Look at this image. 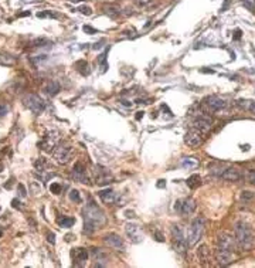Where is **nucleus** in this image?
Here are the masks:
<instances>
[{"instance_id":"de8ad7c7","label":"nucleus","mask_w":255,"mask_h":268,"mask_svg":"<svg viewBox=\"0 0 255 268\" xmlns=\"http://www.w3.org/2000/svg\"><path fill=\"white\" fill-rule=\"evenodd\" d=\"M2 235H3V231H2V230H0V237H2Z\"/></svg>"},{"instance_id":"ea45409f","label":"nucleus","mask_w":255,"mask_h":268,"mask_svg":"<svg viewBox=\"0 0 255 268\" xmlns=\"http://www.w3.org/2000/svg\"><path fill=\"white\" fill-rule=\"evenodd\" d=\"M154 238H156V241H165V237H163V234H160L159 231H156L154 233Z\"/></svg>"},{"instance_id":"f704fd0d","label":"nucleus","mask_w":255,"mask_h":268,"mask_svg":"<svg viewBox=\"0 0 255 268\" xmlns=\"http://www.w3.org/2000/svg\"><path fill=\"white\" fill-rule=\"evenodd\" d=\"M9 105L4 104V102H0V116H3V115H6L7 112H9Z\"/></svg>"},{"instance_id":"72a5a7b5","label":"nucleus","mask_w":255,"mask_h":268,"mask_svg":"<svg viewBox=\"0 0 255 268\" xmlns=\"http://www.w3.org/2000/svg\"><path fill=\"white\" fill-rule=\"evenodd\" d=\"M37 16L40 17V19H43V17H51V19H58V14L51 13V11H43V13H38Z\"/></svg>"},{"instance_id":"5701e85b","label":"nucleus","mask_w":255,"mask_h":268,"mask_svg":"<svg viewBox=\"0 0 255 268\" xmlns=\"http://www.w3.org/2000/svg\"><path fill=\"white\" fill-rule=\"evenodd\" d=\"M181 165H183V166H184V168H197L198 165V160L196 158H183L181 159Z\"/></svg>"},{"instance_id":"09e8293b","label":"nucleus","mask_w":255,"mask_h":268,"mask_svg":"<svg viewBox=\"0 0 255 268\" xmlns=\"http://www.w3.org/2000/svg\"><path fill=\"white\" fill-rule=\"evenodd\" d=\"M252 53H254V54H255V48H252Z\"/></svg>"},{"instance_id":"6ab92c4d","label":"nucleus","mask_w":255,"mask_h":268,"mask_svg":"<svg viewBox=\"0 0 255 268\" xmlns=\"http://www.w3.org/2000/svg\"><path fill=\"white\" fill-rule=\"evenodd\" d=\"M60 90H61V85L58 81H50L45 85V88H44V92L47 95H50V97H54V95H57L60 92Z\"/></svg>"},{"instance_id":"412c9836","label":"nucleus","mask_w":255,"mask_h":268,"mask_svg":"<svg viewBox=\"0 0 255 268\" xmlns=\"http://www.w3.org/2000/svg\"><path fill=\"white\" fill-rule=\"evenodd\" d=\"M201 184V178H200V174H191L190 178L187 179V186L190 189H196Z\"/></svg>"},{"instance_id":"bb28decb","label":"nucleus","mask_w":255,"mask_h":268,"mask_svg":"<svg viewBox=\"0 0 255 268\" xmlns=\"http://www.w3.org/2000/svg\"><path fill=\"white\" fill-rule=\"evenodd\" d=\"M50 191L53 193V195H60V193H61V184L57 183V182L51 183L50 184Z\"/></svg>"},{"instance_id":"1a4fd4ad","label":"nucleus","mask_w":255,"mask_h":268,"mask_svg":"<svg viewBox=\"0 0 255 268\" xmlns=\"http://www.w3.org/2000/svg\"><path fill=\"white\" fill-rule=\"evenodd\" d=\"M204 105H205V108H208L211 112H220V111L227 108V102H225L223 98L217 97V95H210V97H207L204 99Z\"/></svg>"},{"instance_id":"423d86ee","label":"nucleus","mask_w":255,"mask_h":268,"mask_svg":"<svg viewBox=\"0 0 255 268\" xmlns=\"http://www.w3.org/2000/svg\"><path fill=\"white\" fill-rule=\"evenodd\" d=\"M197 209V203H196L194 199L191 197H186V199H180V200L176 201L175 210L177 213H180L181 216H191Z\"/></svg>"},{"instance_id":"f8f14e48","label":"nucleus","mask_w":255,"mask_h":268,"mask_svg":"<svg viewBox=\"0 0 255 268\" xmlns=\"http://www.w3.org/2000/svg\"><path fill=\"white\" fill-rule=\"evenodd\" d=\"M104 243L108 245V247H112V248H115V250H119V251H122L125 248L123 240H122L118 234H115V233H109V234L104 235Z\"/></svg>"},{"instance_id":"2eb2a0df","label":"nucleus","mask_w":255,"mask_h":268,"mask_svg":"<svg viewBox=\"0 0 255 268\" xmlns=\"http://www.w3.org/2000/svg\"><path fill=\"white\" fill-rule=\"evenodd\" d=\"M220 178H221L223 180H227V182H238L240 179L242 178V174L237 168H232L231 166V168L224 169V170L221 172V174H220Z\"/></svg>"},{"instance_id":"aec40b11","label":"nucleus","mask_w":255,"mask_h":268,"mask_svg":"<svg viewBox=\"0 0 255 268\" xmlns=\"http://www.w3.org/2000/svg\"><path fill=\"white\" fill-rule=\"evenodd\" d=\"M16 63V58L10 54L0 53V65H13Z\"/></svg>"},{"instance_id":"a19ab883","label":"nucleus","mask_w":255,"mask_h":268,"mask_svg":"<svg viewBox=\"0 0 255 268\" xmlns=\"http://www.w3.org/2000/svg\"><path fill=\"white\" fill-rule=\"evenodd\" d=\"M11 206H13V207H16V209H19V207H20V203H19V200H17V199H14V200H11Z\"/></svg>"},{"instance_id":"2f4dec72","label":"nucleus","mask_w":255,"mask_h":268,"mask_svg":"<svg viewBox=\"0 0 255 268\" xmlns=\"http://www.w3.org/2000/svg\"><path fill=\"white\" fill-rule=\"evenodd\" d=\"M245 179H247V182L248 183H255V170H248L247 172V174H245Z\"/></svg>"},{"instance_id":"7c9ffc66","label":"nucleus","mask_w":255,"mask_h":268,"mask_svg":"<svg viewBox=\"0 0 255 268\" xmlns=\"http://www.w3.org/2000/svg\"><path fill=\"white\" fill-rule=\"evenodd\" d=\"M118 11H119V9L115 6H106L105 7V13L109 14V16H116Z\"/></svg>"},{"instance_id":"9d476101","label":"nucleus","mask_w":255,"mask_h":268,"mask_svg":"<svg viewBox=\"0 0 255 268\" xmlns=\"http://www.w3.org/2000/svg\"><path fill=\"white\" fill-rule=\"evenodd\" d=\"M193 126H194V129L201 132V134H207V132L211 131L213 128V118L208 116V115H200L193 122Z\"/></svg>"},{"instance_id":"4c0bfd02","label":"nucleus","mask_w":255,"mask_h":268,"mask_svg":"<svg viewBox=\"0 0 255 268\" xmlns=\"http://www.w3.org/2000/svg\"><path fill=\"white\" fill-rule=\"evenodd\" d=\"M241 37H242V31L240 30V29H235L234 30V37H232V38H234V40H240Z\"/></svg>"},{"instance_id":"37998d69","label":"nucleus","mask_w":255,"mask_h":268,"mask_svg":"<svg viewBox=\"0 0 255 268\" xmlns=\"http://www.w3.org/2000/svg\"><path fill=\"white\" fill-rule=\"evenodd\" d=\"M156 186H158V187H165V186H166L165 180H159V182H158V184H156Z\"/></svg>"},{"instance_id":"39448f33","label":"nucleus","mask_w":255,"mask_h":268,"mask_svg":"<svg viewBox=\"0 0 255 268\" xmlns=\"http://www.w3.org/2000/svg\"><path fill=\"white\" fill-rule=\"evenodd\" d=\"M171 235H173V248H175L179 254H186L188 241L184 235L183 228L177 224H173L171 226Z\"/></svg>"},{"instance_id":"cd10ccee","label":"nucleus","mask_w":255,"mask_h":268,"mask_svg":"<svg viewBox=\"0 0 255 268\" xmlns=\"http://www.w3.org/2000/svg\"><path fill=\"white\" fill-rule=\"evenodd\" d=\"M31 44H33V47H43V46L50 44V41H48L47 38H37V40H34Z\"/></svg>"},{"instance_id":"b1692460","label":"nucleus","mask_w":255,"mask_h":268,"mask_svg":"<svg viewBox=\"0 0 255 268\" xmlns=\"http://www.w3.org/2000/svg\"><path fill=\"white\" fill-rule=\"evenodd\" d=\"M254 197H255L254 191L244 190V191H242V193H241V196H240V200H241V203H244V204H247V203H249V201H251Z\"/></svg>"},{"instance_id":"f3484780","label":"nucleus","mask_w":255,"mask_h":268,"mask_svg":"<svg viewBox=\"0 0 255 268\" xmlns=\"http://www.w3.org/2000/svg\"><path fill=\"white\" fill-rule=\"evenodd\" d=\"M99 197H101V200L104 201V203L111 204V203H115V201H116V193H115L112 189H105V190L99 191Z\"/></svg>"},{"instance_id":"c9c22d12","label":"nucleus","mask_w":255,"mask_h":268,"mask_svg":"<svg viewBox=\"0 0 255 268\" xmlns=\"http://www.w3.org/2000/svg\"><path fill=\"white\" fill-rule=\"evenodd\" d=\"M80 11L82 14H85V16H91V13H92L91 7H88V6H81L80 7Z\"/></svg>"},{"instance_id":"c85d7f7f","label":"nucleus","mask_w":255,"mask_h":268,"mask_svg":"<svg viewBox=\"0 0 255 268\" xmlns=\"http://www.w3.org/2000/svg\"><path fill=\"white\" fill-rule=\"evenodd\" d=\"M244 7H247L248 10H251L252 13L255 11V0H241Z\"/></svg>"},{"instance_id":"49530a36","label":"nucleus","mask_w":255,"mask_h":268,"mask_svg":"<svg viewBox=\"0 0 255 268\" xmlns=\"http://www.w3.org/2000/svg\"><path fill=\"white\" fill-rule=\"evenodd\" d=\"M71 2H75V3H77V2H81V0H71Z\"/></svg>"},{"instance_id":"7ed1b4c3","label":"nucleus","mask_w":255,"mask_h":268,"mask_svg":"<svg viewBox=\"0 0 255 268\" xmlns=\"http://www.w3.org/2000/svg\"><path fill=\"white\" fill-rule=\"evenodd\" d=\"M235 241L240 248L244 251H249L254 247V233L245 221H238L235 224Z\"/></svg>"},{"instance_id":"4be33fe9","label":"nucleus","mask_w":255,"mask_h":268,"mask_svg":"<svg viewBox=\"0 0 255 268\" xmlns=\"http://www.w3.org/2000/svg\"><path fill=\"white\" fill-rule=\"evenodd\" d=\"M97 183L98 184H109V183H112V176L111 174H108L105 170H102L101 176H98L97 178Z\"/></svg>"},{"instance_id":"a18cd8bd","label":"nucleus","mask_w":255,"mask_h":268,"mask_svg":"<svg viewBox=\"0 0 255 268\" xmlns=\"http://www.w3.org/2000/svg\"><path fill=\"white\" fill-rule=\"evenodd\" d=\"M201 72H214L213 70H201Z\"/></svg>"},{"instance_id":"473e14b6","label":"nucleus","mask_w":255,"mask_h":268,"mask_svg":"<svg viewBox=\"0 0 255 268\" xmlns=\"http://www.w3.org/2000/svg\"><path fill=\"white\" fill-rule=\"evenodd\" d=\"M17 191H19V197H21V199H24L27 196L26 189H24V184H21V183L17 184Z\"/></svg>"},{"instance_id":"ddd939ff","label":"nucleus","mask_w":255,"mask_h":268,"mask_svg":"<svg viewBox=\"0 0 255 268\" xmlns=\"http://www.w3.org/2000/svg\"><path fill=\"white\" fill-rule=\"evenodd\" d=\"M71 257H72V260H74L75 267H80V265L85 264V261L88 260L89 254H88V251L85 250V248H74V250L71 251Z\"/></svg>"},{"instance_id":"6e6552de","label":"nucleus","mask_w":255,"mask_h":268,"mask_svg":"<svg viewBox=\"0 0 255 268\" xmlns=\"http://www.w3.org/2000/svg\"><path fill=\"white\" fill-rule=\"evenodd\" d=\"M71 152H72V149H71L70 145L67 142H63V143H60L55 147V151H54V159L61 165L67 163L71 159Z\"/></svg>"},{"instance_id":"9b49d317","label":"nucleus","mask_w":255,"mask_h":268,"mask_svg":"<svg viewBox=\"0 0 255 268\" xmlns=\"http://www.w3.org/2000/svg\"><path fill=\"white\" fill-rule=\"evenodd\" d=\"M184 143L188 145L190 147H197L203 143V134L197 129H190L187 131V134L184 135Z\"/></svg>"},{"instance_id":"dca6fc26","label":"nucleus","mask_w":255,"mask_h":268,"mask_svg":"<svg viewBox=\"0 0 255 268\" xmlns=\"http://www.w3.org/2000/svg\"><path fill=\"white\" fill-rule=\"evenodd\" d=\"M71 176H72V179H74V180L81 182V183H87V182H88V178H87V174H85V168L82 166V163H81V162H77V163L74 165Z\"/></svg>"},{"instance_id":"c756f323","label":"nucleus","mask_w":255,"mask_h":268,"mask_svg":"<svg viewBox=\"0 0 255 268\" xmlns=\"http://www.w3.org/2000/svg\"><path fill=\"white\" fill-rule=\"evenodd\" d=\"M70 199L72 201H75V203H81V197H80V193H78V190H71L70 191Z\"/></svg>"},{"instance_id":"c03bdc74","label":"nucleus","mask_w":255,"mask_h":268,"mask_svg":"<svg viewBox=\"0 0 255 268\" xmlns=\"http://www.w3.org/2000/svg\"><path fill=\"white\" fill-rule=\"evenodd\" d=\"M135 118H136L138 121H139V119H142V118H143V112H142V111H140V112H138V114H136V116H135Z\"/></svg>"},{"instance_id":"393cba45","label":"nucleus","mask_w":255,"mask_h":268,"mask_svg":"<svg viewBox=\"0 0 255 268\" xmlns=\"http://www.w3.org/2000/svg\"><path fill=\"white\" fill-rule=\"evenodd\" d=\"M75 223V220L72 217H61L58 218V224L64 228H68V227H72Z\"/></svg>"},{"instance_id":"58836bf2","label":"nucleus","mask_w":255,"mask_h":268,"mask_svg":"<svg viewBox=\"0 0 255 268\" xmlns=\"http://www.w3.org/2000/svg\"><path fill=\"white\" fill-rule=\"evenodd\" d=\"M47 241L50 244H55V235H54V233H48L47 234Z\"/></svg>"},{"instance_id":"a211bd4d","label":"nucleus","mask_w":255,"mask_h":268,"mask_svg":"<svg viewBox=\"0 0 255 268\" xmlns=\"http://www.w3.org/2000/svg\"><path fill=\"white\" fill-rule=\"evenodd\" d=\"M197 255H198V260L203 262V264H207L210 261V248H208L207 244H203L198 247L197 250Z\"/></svg>"},{"instance_id":"4468645a","label":"nucleus","mask_w":255,"mask_h":268,"mask_svg":"<svg viewBox=\"0 0 255 268\" xmlns=\"http://www.w3.org/2000/svg\"><path fill=\"white\" fill-rule=\"evenodd\" d=\"M125 231H126L127 237L131 238V241H133V243L142 241V237H143V234H142V230H140V227H139V226L129 223V224H126Z\"/></svg>"},{"instance_id":"e433bc0d","label":"nucleus","mask_w":255,"mask_h":268,"mask_svg":"<svg viewBox=\"0 0 255 268\" xmlns=\"http://www.w3.org/2000/svg\"><path fill=\"white\" fill-rule=\"evenodd\" d=\"M82 30H84L87 34H94V33H97V30H95V29H92V27H89V26H84V27H82Z\"/></svg>"},{"instance_id":"f03ea898","label":"nucleus","mask_w":255,"mask_h":268,"mask_svg":"<svg viewBox=\"0 0 255 268\" xmlns=\"http://www.w3.org/2000/svg\"><path fill=\"white\" fill-rule=\"evenodd\" d=\"M234 238L228 233H221L217 240V262L218 265H227L234 257Z\"/></svg>"},{"instance_id":"79ce46f5","label":"nucleus","mask_w":255,"mask_h":268,"mask_svg":"<svg viewBox=\"0 0 255 268\" xmlns=\"http://www.w3.org/2000/svg\"><path fill=\"white\" fill-rule=\"evenodd\" d=\"M248 109L251 111L252 114L255 115V102H251V104H249V107H248Z\"/></svg>"},{"instance_id":"20e7f679","label":"nucleus","mask_w":255,"mask_h":268,"mask_svg":"<svg viewBox=\"0 0 255 268\" xmlns=\"http://www.w3.org/2000/svg\"><path fill=\"white\" fill-rule=\"evenodd\" d=\"M205 228V218L203 217H196L194 220L191 221L190 227H188V237L187 241L190 245H194L200 241L203 233H204Z\"/></svg>"},{"instance_id":"f257e3e1","label":"nucleus","mask_w":255,"mask_h":268,"mask_svg":"<svg viewBox=\"0 0 255 268\" xmlns=\"http://www.w3.org/2000/svg\"><path fill=\"white\" fill-rule=\"evenodd\" d=\"M82 217H84V231L87 234H92L97 231L102 224L106 223V216L101 209L97 206V203L92 200L88 201V204L82 210Z\"/></svg>"},{"instance_id":"a878e982","label":"nucleus","mask_w":255,"mask_h":268,"mask_svg":"<svg viewBox=\"0 0 255 268\" xmlns=\"http://www.w3.org/2000/svg\"><path fill=\"white\" fill-rule=\"evenodd\" d=\"M77 65H80V67H81V68H78L81 74H84V75H88V74H89V70H88V63H87V61H80V63H77Z\"/></svg>"},{"instance_id":"0eeeda50","label":"nucleus","mask_w":255,"mask_h":268,"mask_svg":"<svg viewBox=\"0 0 255 268\" xmlns=\"http://www.w3.org/2000/svg\"><path fill=\"white\" fill-rule=\"evenodd\" d=\"M24 105H26L31 112H34V114H37V115L41 114V112L45 109L44 101L36 94H28L27 95V97L24 98Z\"/></svg>"}]
</instances>
